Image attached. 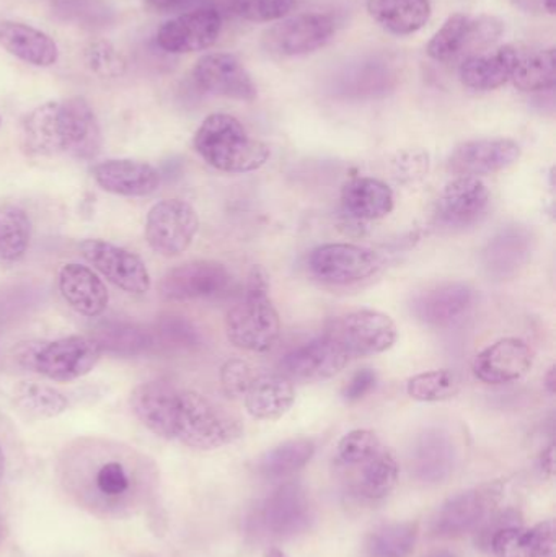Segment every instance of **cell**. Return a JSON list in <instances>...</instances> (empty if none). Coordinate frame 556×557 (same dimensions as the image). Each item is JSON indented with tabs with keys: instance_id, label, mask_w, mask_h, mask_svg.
I'll list each match as a JSON object with an SVG mask.
<instances>
[{
	"instance_id": "44dd1931",
	"label": "cell",
	"mask_w": 556,
	"mask_h": 557,
	"mask_svg": "<svg viewBox=\"0 0 556 557\" xmlns=\"http://www.w3.org/2000/svg\"><path fill=\"white\" fill-rule=\"evenodd\" d=\"M408 465L415 480L424 484L446 483L457 465L453 435L443 428H428L411 442Z\"/></svg>"
},
{
	"instance_id": "ee69618b",
	"label": "cell",
	"mask_w": 556,
	"mask_h": 557,
	"mask_svg": "<svg viewBox=\"0 0 556 557\" xmlns=\"http://www.w3.org/2000/svg\"><path fill=\"white\" fill-rule=\"evenodd\" d=\"M462 388L460 376L449 369L418 373L407 382V393L420 403H441L456 398Z\"/></svg>"
},
{
	"instance_id": "11a10c76",
	"label": "cell",
	"mask_w": 556,
	"mask_h": 557,
	"mask_svg": "<svg viewBox=\"0 0 556 557\" xmlns=\"http://www.w3.org/2000/svg\"><path fill=\"white\" fill-rule=\"evenodd\" d=\"M146 2L149 3L150 9L159 10V12H170V10L182 5L185 0H146Z\"/></svg>"
},
{
	"instance_id": "cb8c5ba5",
	"label": "cell",
	"mask_w": 556,
	"mask_h": 557,
	"mask_svg": "<svg viewBox=\"0 0 556 557\" xmlns=\"http://www.w3.org/2000/svg\"><path fill=\"white\" fill-rule=\"evenodd\" d=\"M521 159V147L516 140L505 139H475L460 144L450 153L449 172L457 176L493 175L515 165Z\"/></svg>"
},
{
	"instance_id": "4316f807",
	"label": "cell",
	"mask_w": 556,
	"mask_h": 557,
	"mask_svg": "<svg viewBox=\"0 0 556 557\" xmlns=\"http://www.w3.org/2000/svg\"><path fill=\"white\" fill-rule=\"evenodd\" d=\"M519 58L521 52L512 46H502L495 51L470 55L460 64V81L470 90H496L511 81Z\"/></svg>"
},
{
	"instance_id": "9c48e42d",
	"label": "cell",
	"mask_w": 556,
	"mask_h": 557,
	"mask_svg": "<svg viewBox=\"0 0 556 557\" xmlns=\"http://www.w3.org/2000/svg\"><path fill=\"white\" fill-rule=\"evenodd\" d=\"M310 273L332 285L368 281L381 271L382 258L369 248L353 244H326L309 255Z\"/></svg>"
},
{
	"instance_id": "8d00e7d4",
	"label": "cell",
	"mask_w": 556,
	"mask_h": 557,
	"mask_svg": "<svg viewBox=\"0 0 556 557\" xmlns=\"http://www.w3.org/2000/svg\"><path fill=\"white\" fill-rule=\"evenodd\" d=\"M51 10L59 22L87 32H103L118 18L111 0H51Z\"/></svg>"
},
{
	"instance_id": "94428289",
	"label": "cell",
	"mask_w": 556,
	"mask_h": 557,
	"mask_svg": "<svg viewBox=\"0 0 556 557\" xmlns=\"http://www.w3.org/2000/svg\"><path fill=\"white\" fill-rule=\"evenodd\" d=\"M427 557H457L456 555H453L450 552H434L431 553V555H428Z\"/></svg>"
},
{
	"instance_id": "74e56055",
	"label": "cell",
	"mask_w": 556,
	"mask_h": 557,
	"mask_svg": "<svg viewBox=\"0 0 556 557\" xmlns=\"http://www.w3.org/2000/svg\"><path fill=\"white\" fill-rule=\"evenodd\" d=\"M316 455V444L310 438H291L268 450L258 461V471L267 480L280 481L302 470Z\"/></svg>"
},
{
	"instance_id": "be15d7a7",
	"label": "cell",
	"mask_w": 556,
	"mask_h": 557,
	"mask_svg": "<svg viewBox=\"0 0 556 557\" xmlns=\"http://www.w3.org/2000/svg\"><path fill=\"white\" fill-rule=\"evenodd\" d=\"M0 539H2V536H0Z\"/></svg>"
},
{
	"instance_id": "5bb4252c",
	"label": "cell",
	"mask_w": 556,
	"mask_h": 557,
	"mask_svg": "<svg viewBox=\"0 0 556 557\" xmlns=\"http://www.w3.org/2000/svg\"><path fill=\"white\" fill-rule=\"evenodd\" d=\"M538 245L534 231L528 225L515 224L496 232L480 253V263L493 281H508L518 276L529 263Z\"/></svg>"
},
{
	"instance_id": "816d5d0a",
	"label": "cell",
	"mask_w": 556,
	"mask_h": 557,
	"mask_svg": "<svg viewBox=\"0 0 556 557\" xmlns=\"http://www.w3.org/2000/svg\"><path fill=\"white\" fill-rule=\"evenodd\" d=\"M378 385V373L372 369H361L351 376L348 385L343 388V398L348 403H356L366 398Z\"/></svg>"
},
{
	"instance_id": "9f6ffc18",
	"label": "cell",
	"mask_w": 556,
	"mask_h": 557,
	"mask_svg": "<svg viewBox=\"0 0 556 557\" xmlns=\"http://www.w3.org/2000/svg\"><path fill=\"white\" fill-rule=\"evenodd\" d=\"M544 385H545V388H547V392L551 393V395H555V393H556V369H555V367H551V370H548L547 375L544 376Z\"/></svg>"
},
{
	"instance_id": "6125c7cd",
	"label": "cell",
	"mask_w": 556,
	"mask_h": 557,
	"mask_svg": "<svg viewBox=\"0 0 556 557\" xmlns=\"http://www.w3.org/2000/svg\"><path fill=\"white\" fill-rule=\"evenodd\" d=\"M0 123H2V120H0Z\"/></svg>"
},
{
	"instance_id": "4fadbf2b",
	"label": "cell",
	"mask_w": 556,
	"mask_h": 557,
	"mask_svg": "<svg viewBox=\"0 0 556 557\" xmlns=\"http://www.w3.org/2000/svg\"><path fill=\"white\" fill-rule=\"evenodd\" d=\"M330 334L342 343L349 357L378 356L392 349L398 337L394 320L378 310L353 311Z\"/></svg>"
},
{
	"instance_id": "d6a6232c",
	"label": "cell",
	"mask_w": 556,
	"mask_h": 557,
	"mask_svg": "<svg viewBox=\"0 0 556 557\" xmlns=\"http://www.w3.org/2000/svg\"><path fill=\"white\" fill-rule=\"evenodd\" d=\"M368 12L392 35L407 36L430 22L433 9L430 0H369Z\"/></svg>"
},
{
	"instance_id": "ab89813d",
	"label": "cell",
	"mask_w": 556,
	"mask_h": 557,
	"mask_svg": "<svg viewBox=\"0 0 556 557\" xmlns=\"http://www.w3.org/2000/svg\"><path fill=\"white\" fill-rule=\"evenodd\" d=\"M418 540L413 522L387 523L378 527L366 540V557H408Z\"/></svg>"
},
{
	"instance_id": "6da1fadb",
	"label": "cell",
	"mask_w": 556,
	"mask_h": 557,
	"mask_svg": "<svg viewBox=\"0 0 556 557\" xmlns=\"http://www.w3.org/2000/svg\"><path fill=\"white\" fill-rule=\"evenodd\" d=\"M62 491L100 519L123 520L144 512L159 493V471L134 448L108 441H78L59 458Z\"/></svg>"
},
{
	"instance_id": "f1b7e54d",
	"label": "cell",
	"mask_w": 556,
	"mask_h": 557,
	"mask_svg": "<svg viewBox=\"0 0 556 557\" xmlns=\"http://www.w3.org/2000/svg\"><path fill=\"white\" fill-rule=\"evenodd\" d=\"M0 48L35 67H51L59 59L58 45L51 36L35 26L12 20L0 22Z\"/></svg>"
},
{
	"instance_id": "ffe728a7",
	"label": "cell",
	"mask_w": 556,
	"mask_h": 557,
	"mask_svg": "<svg viewBox=\"0 0 556 557\" xmlns=\"http://www.w3.org/2000/svg\"><path fill=\"white\" fill-rule=\"evenodd\" d=\"M221 32V13L202 7L163 23L157 32V45L172 54H189L211 48Z\"/></svg>"
},
{
	"instance_id": "277c9868",
	"label": "cell",
	"mask_w": 556,
	"mask_h": 557,
	"mask_svg": "<svg viewBox=\"0 0 556 557\" xmlns=\"http://www.w3.org/2000/svg\"><path fill=\"white\" fill-rule=\"evenodd\" d=\"M228 341L238 349L263 354L280 339L281 320L270 297V277L263 267H254L240 300L225 318Z\"/></svg>"
},
{
	"instance_id": "7bdbcfd3",
	"label": "cell",
	"mask_w": 556,
	"mask_h": 557,
	"mask_svg": "<svg viewBox=\"0 0 556 557\" xmlns=\"http://www.w3.org/2000/svg\"><path fill=\"white\" fill-rule=\"evenodd\" d=\"M13 396L20 411L33 419L58 418L69 408L67 398L59 389L42 383H18Z\"/></svg>"
},
{
	"instance_id": "d6986e66",
	"label": "cell",
	"mask_w": 556,
	"mask_h": 557,
	"mask_svg": "<svg viewBox=\"0 0 556 557\" xmlns=\"http://www.w3.org/2000/svg\"><path fill=\"white\" fill-rule=\"evenodd\" d=\"M193 78L199 90L215 97L238 101H255L257 85L245 65L228 52L202 55L193 69Z\"/></svg>"
},
{
	"instance_id": "52a82bcc",
	"label": "cell",
	"mask_w": 556,
	"mask_h": 557,
	"mask_svg": "<svg viewBox=\"0 0 556 557\" xmlns=\"http://www.w3.org/2000/svg\"><path fill=\"white\" fill-rule=\"evenodd\" d=\"M505 494V481L496 480L447 499L431 519L430 532L436 539H457L472 530L493 512Z\"/></svg>"
},
{
	"instance_id": "5b68a950",
	"label": "cell",
	"mask_w": 556,
	"mask_h": 557,
	"mask_svg": "<svg viewBox=\"0 0 556 557\" xmlns=\"http://www.w3.org/2000/svg\"><path fill=\"white\" fill-rule=\"evenodd\" d=\"M101 350L90 336H67L29 346L25 366L52 382H72L87 375L100 360Z\"/></svg>"
},
{
	"instance_id": "f35d334b",
	"label": "cell",
	"mask_w": 556,
	"mask_h": 557,
	"mask_svg": "<svg viewBox=\"0 0 556 557\" xmlns=\"http://www.w3.org/2000/svg\"><path fill=\"white\" fill-rule=\"evenodd\" d=\"M511 81L518 90L528 91V94L552 90L556 82L555 48L521 55L512 72Z\"/></svg>"
},
{
	"instance_id": "30bf717a",
	"label": "cell",
	"mask_w": 556,
	"mask_h": 557,
	"mask_svg": "<svg viewBox=\"0 0 556 557\" xmlns=\"http://www.w3.org/2000/svg\"><path fill=\"white\" fill-rule=\"evenodd\" d=\"M335 32L332 16L325 13H302L268 28L263 35V46L271 54L299 58L325 48Z\"/></svg>"
},
{
	"instance_id": "7c38bea8",
	"label": "cell",
	"mask_w": 556,
	"mask_h": 557,
	"mask_svg": "<svg viewBox=\"0 0 556 557\" xmlns=\"http://www.w3.org/2000/svg\"><path fill=\"white\" fill-rule=\"evenodd\" d=\"M258 519L273 539H296L312 527L313 507L300 484L286 483L264 499Z\"/></svg>"
},
{
	"instance_id": "83f0119b",
	"label": "cell",
	"mask_w": 556,
	"mask_h": 557,
	"mask_svg": "<svg viewBox=\"0 0 556 557\" xmlns=\"http://www.w3.org/2000/svg\"><path fill=\"white\" fill-rule=\"evenodd\" d=\"M59 290L69 307L88 318H97L107 310L110 294L97 273L90 268L69 263L59 273Z\"/></svg>"
},
{
	"instance_id": "60d3db41",
	"label": "cell",
	"mask_w": 556,
	"mask_h": 557,
	"mask_svg": "<svg viewBox=\"0 0 556 557\" xmlns=\"http://www.w3.org/2000/svg\"><path fill=\"white\" fill-rule=\"evenodd\" d=\"M361 467V476H359L358 483L361 496L371 500H382L391 496L392 491L397 486L398 474H400V468H398L394 455L382 448Z\"/></svg>"
},
{
	"instance_id": "b9f144b4",
	"label": "cell",
	"mask_w": 556,
	"mask_h": 557,
	"mask_svg": "<svg viewBox=\"0 0 556 557\" xmlns=\"http://www.w3.org/2000/svg\"><path fill=\"white\" fill-rule=\"evenodd\" d=\"M32 240V221L23 209L12 205L0 206V260H22Z\"/></svg>"
},
{
	"instance_id": "8992f818",
	"label": "cell",
	"mask_w": 556,
	"mask_h": 557,
	"mask_svg": "<svg viewBox=\"0 0 556 557\" xmlns=\"http://www.w3.org/2000/svg\"><path fill=\"white\" fill-rule=\"evenodd\" d=\"M503 32L505 23L496 16L470 18L464 13H454L428 42L427 52L437 62L467 59L485 52L486 48L502 38Z\"/></svg>"
},
{
	"instance_id": "d590c367",
	"label": "cell",
	"mask_w": 556,
	"mask_h": 557,
	"mask_svg": "<svg viewBox=\"0 0 556 557\" xmlns=\"http://www.w3.org/2000/svg\"><path fill=\"white\" fill-rule=\"evenodd\" d=\"M58 101L35 108L22 124V147L32 157H52L61 153L58 136Z\"/></svg>"
},
{
	"instance_id": "4dcf8cb0",
	"label": "cell",
	"mask_w": 556,
	"mask_h": 557,
	"mask_svg": "<svg viewBox=\"0 0 556 557\" xmlns=\"http://www.w3.org/2000/svg\"><path fill=\"white\" fill-rule=\"evenodd\" d=\"M342 205L356 221H379L394 211V191L381 180L361 176L343 186Z\"/></svg>"
},
{
	"instance_id": "603a6c76",
	"label": "cell",
	"mask_w": 556,
	"mask_h": 557,
	"mask_svg": "<svg viewBox=\"0 0 556 557\" xmlns=\"http://www.w3.org/2000/svg\"><path fill=\"white\" fill-rule=\"evenodd\" d=\"M534 352L519 337H503L473 360V375L486 385H509L531 372Z\"/></svg>"
},
{
	"instance_id": "7402d4cb",
	"label": "cell",
	"mask_w": 556,
	"mask_h": 557,
	"mask_svg": "<svg viewBox=\"0 0 556 557\" xmlns=\"http://www.w3.org/2000/svg\"><path fill=\"white\" fill-rule=\"evenodd\" d=\"M490 208L485 183L472 176H457L437 199L436 221L450 231H462L482 221Z\"/></svg>"
},
{
	"instance_id": "3957f363",
	"label": "cell",
	"mask_w": 556,
	"mask_h": 557,
	"mask_svg": "<svg viewBox=\"0 0 556 557\" xmlns=\"http://www.w3.org/2000/svg\"><path fill=\"white\" fill-rule=\"evenodd\" d=\"M196 152L212 169L224 173H250L270 159V147L255 139L237 117L209 114L195 134Z\"/></svg>"
},
{
	"instance_id": "db71d44e",
	"label": "cell",
	"mask_w": 556,
	"mask_h": 557,
	"mask_svg": "<svg viewBox=\"0 0 556 557\" xmlns=\"http://www.w3.org/2000/svg\"><path fill=\"white\" fill-rule=\"evenodd\" d=\"M541 468L547 476L555 474V445L551 444L541 455Z\"/></svg>"
},
{
	"instance_id": "f5cc1de1",
	"label": "cell",
	"mask_w": 556,
	"mask_h": 557,
	"mask_svg": "<svg viewBox=\"0 0 556 557\" xmlns=\"http://www.w3.org/2000/svg\"><path fill=\"white\" fill-rule=\"evenodd\" d=\"M398 172H404V176H423L428 172V153L424 152H405L398 157Z\"/></svg>"
},
{
	"instance_id": "484cf974",
	"label": "cell",
	"mask_w": 556,
	"mask_h": 557,
	"mask_svg": "<svg viewBox=\"0 0 556 557\" xmlns=\"http://www.w3.org/2000/svg\"><path fill=\"white\" fill-rule=\"evenodd\" d=\"M397 84L394 65L384 58H366L353 62L335 77L333 91L348 100L384 97Z\"/></svg>"
},
{
	"instance_id": "6f0895ef",
	"label": "cell",
	"mask_w": 556,
	"mask_h": 557,
	"mask_svg": "<svg viewBox=\"0 0 556 557\" xmlns=\"http://www.w3.org/2000/svg\"><path fill=\"white\" fill-rule=\"evenodd\" d=\"M544 7L551 15L556 12V0H544Z\"/></svg>"
},
{
	"instance_id": "836d02e7",
	"label": "cell",
	"mask_w": 556,
	"mask_h": 557,
	"mask_svg": "<svg viewBox=\"0 0 556 557\" xmlns=\"http://www.w3.org/2000/svg\"><path fill=\"white\" fill-rule=\"evenodd\" d=\"M90 337L98 344L101 354L114 357L140 356L150 347L149 331L124 320L100 321L91 327Z\"/></svg>"
},
{
	"instance_id": "e0dca14e",
	"label": "cell",
	"mask_w": 556,
	"mask_h": 557,
	"mask_svg": "<svg viewBox=\"0 0 556 557\" xmlns=\"http://www.w3.org/2000/svg\"><path fill=\"white\" fill-rule=\"evenodd\" d=\"M349 354L332 334L319 337L293 350L281 360V375L291 382H322L338 375L348 366Z\"/></svg>"
},
{
	"instance_id": "bcb514c9",
	"label": "cell",
	"mask_w": 556,
	"mask_h": 557,
	"mask_svg": "<svg viewBox=\"0 0 556 557\" xmlns=\"http://www.w3.org/2000/svg\"><path fill=\"white\" fill-rule=\"evenodd\" d=\"M85 61L94 74L103 78L121 77L126 71V61L110 41H91L85 49Z\"/></svg>"
},
{
	"instance_id": "c3c4849f",
	"label": "cell",
	"mask_w": 556,
	"mask_h": 557,
	"mask_svg": "<svg viewBox=\"0 0 556 557\" xmlns=\"http://www.w3.org/2000/svg\"><path fill=\"white\" fill-rule=\"evenodd\" d=\"M489 549L496 557H529L528 530L506 527L492 536Z\"/></svg>"
},
{
	"instance_id": "2e32d148",
	"label": "cell",
	"mask_w": 556,
	"mask_h": 557,
	"mask_svg": "<svg viewBox=\"0 0 556 557\" xmlns=\"http://www.w3.org/2000/svg\"><path fill=\"white\" fill-rule=\"evenodd\" d=\"M231 278L227 268L218 261H189L170 270L160 281L159 292L169 301L205 300L227 290Z\"/></svg>"
},
{
	"instance_id": "91938a15",
	"label": "cell",
	"mask_w": 556,
	"mask_h": 557,
	"mask_svg": "<svg viewBox=\"0 0 556 557\" xmlns=\"http://www.w3.org/2000/svg\"><path fill=\"white\" fill-rule=\"evenodd\" d=\"M3 471H5V457H3L2 448H0V483H2Z\"/></svg>"
},
{
	"instance_id": "680465c9",
	"label": "cell",
	"mask_w": 556,
	"mask_h": 557,
	"mask_svg": "<svg viewBox=\"0 0 556 557\" xmlns=\"http://www.w3.org/2000/svg\"><path fill=\"white\" fill-rule=\"evenodd\" d=\"M264 557H287V556L284 555V553L281 552V549L271 548V549H268L267 556H264Z\"/></svg>"
},
{
	"instance_id": "e575fe53",
	"label": "cell",
	"mask_w": 556,
	"mask_h": 557,
	"mask_svg": "<svg viewBox=\"0 0 556 557\" xmlns=\"http://www.w3.org/2000/svg\"><path fill=\"white\" fill-rule=\"evenodd\" d=\"M150 347L165 356H186L205 344L201 331L191 320L178 314L160 317L149 331Z\"/></svg>"
},
{
	"instance_id": "7a4b0ae2",
	"label": "cell",
	"mask_w": 556,
	"mask_h": 557,
	"mask_svg": "<svg viewBox=\"0 0 556 557\" xmlns=\"http://www.w3.org/2000/svg\"><path fill=\"white\" fill-rule=\"evenodd\" d=\"M244 425L231 412L191 389H178L170 412L166 441L195 450L211 451L234 444Z\"/></svg>"
},
{
	"instance_id": "1f68e13d",
	"label": "cell",
	"mask_w": 556,
	"mask_h": 557,
	"mask_svg": "<svg viewBox=\"0 0 556 557\" xmlns=\"http://www.w3.org/2000/svg\"><path fill=\"white\" fill-rule=\"evenodd\" d=\"M178 388L166 382H147L131 393L129 405L134 416L157 437L169 434L170 412Z\"/></svg>"
},
{
	"instance_id": "ac0fdd59",
	"label": "cell",
	"mask_w": 556,
	"mask_h": 557,
	"mask_svg": "<svg viewBox=\"0 0 556 557\" xmlns=\"http://www.w3.org/2000/svg\"><path fill=\"white\" fill-rule=\"evenodd\" d=\"M475 298V290L466 282H443L415 295L411 314L424 326L444 330L462 321Z\"/></svg>"
},
{
	"instance_id": "681fc988",
	"label": "cell",
	"mask_w": 556,
	"mask_h": 557,
	"mask_svg": "<svg viewBox=\"0 0 556 557\" xmlns=\"http://www.w3.org/2000/svg\"><path fill=\"white\" fill-rule=\"evenodd\" d=\"M254 379L251 367L245 360L231 359L221 367L222 389L231 398H244Z\"/></svg>"
},
{
	"instance_id": "f546056e",
	"label": "cell",
	"mask_w": 556,
	"mask_h": 557,
	"mask_svg": "<svg viewBox=\"0 0 556 557\" xmlns=\"http://www.w3.org/2000/svg\"><path fill=\"white\" fill-rule=\"evenodd\" d=\"M245 408L258 421H277L296 401L293 382L281 373L255 376L244 395Z\"/></svg>"
},
{
	"instance_id": "9a60e30c",
	"label": "cell",
	"mask_w": 556,
	"mask_h": 557,
	"mask_svg": "<svg viewBox=\"0 0 556 557\" xmlns=\"http://www.w3.org/2000/svg\"><path fill=\"white\" fill-rule=\"evenodd\" d=\"M58 136L61 153L77 160H94L100 153L103 137L97 114L85 98L58 101Z\"/></svg>"
},
{
	"instance_id": "d4e9b609",
	"label": "cell",
	"mask_w": 556,
	"mask_h": 557,
	"mask_svg": "<svg viewBox=\"0 0 556 557\" xmlns=\"http://www.w3.org/2000/svg\"><path fill=\"white\" fill-rule=\"evenodd\" d=\"M95 182L103 191L123 198H146L160 186V175L150 163L114 159L91 169Z\"/></svg>"
},
{
	"instance_id": "7dc6e473",
	"label": "cell",
	"mask_w": 556,
	"mask_h": 557,
	"mask_svg": "<svg viewBox=\"0 0 556 557\" xmlns=\"http://www.w3.org/2000/svg\"><path fill=\"white\" fill-rule=\"evenodd\" d=\"M296 0H235V12L254 23H270L284 18Z\"/></svg>"
},
{
	"instance_id": "f907efd6",
	"label": "cell",
	"mask_w": 556,
	"mask_h": 557,
	"mask_svg": "<svg viewBox=\"0 0 556 557\" xmlns=\"http://www.w3.org/2000/svg\"><path fill=\"white\" fill-rule=\"evenodd\" d=\"M529 557H556L554 520H545L528 530Z\"/></svg>"
},
{
	"instance_id": "8fae6325",
	"label": "cell",
	"mask_w": 556,
	"mask_h": 557,
	"mask_svg": "<svg viewBox=\"0 0 556 557\" xmlns=\"http://www.w3.org/2000/svg\"><path fill=\"white\" fill-rule=\"evenodd\" d=\"M78 251L95 271L121 290L134 295L150 290L149 271L137 255L98 238L82 242Z\"/></svg>"
},
{
	"instance_id": "f6af8a7d",
	"label": "cell",
	"mask_w": 556,
	"mask_h": 557,
	"mask_svg": "<svg viewBox=\"0 0 556 557\" xmlns=\"http://www.w3.org/2000/svg\"><path fill=\"white\" fill-rule=\"evenodd\" d=\"M381 438L369 429H356L343 435L338 442V458L348 467H358L371 460L375 454L382 450Z\"/></svg>"
},
{
	"instance_id": "ba28073f",
	"label": "cell",
	"mask_w": 556,
	"mask_h": 557,
	"mask_svg": "<svg viewBox=\"0 0 556 557\" xmlns=\"http://www.w3.org/2000/svg\"><path fill=\"white\" fill-rule=\"evenodd\" d=\"M199 231L195 208L182 199H165L150 208L146 219V240L160 257L175 258L191 247Z\"/></svg>"
}]
</instances>
